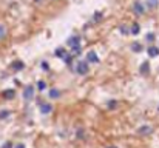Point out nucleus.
<instances>
[{
  "label": "nucleus",
  "mask_w": 159,
  "mask_h": 148,
  "mask_svg": "<svg viewBox=\"0 0 159 148\" xmlns=\"http://www.w3.org/2000/svg\"><path fill=\"white\" fill-rule=\"evenodd\" d=\"M88 71H90V65H88V62L85 60H82V62H79V65H77V74H80V76H85V74H88Z\"/></svg>",
  "instance_id": "1"
},
{
  "label": "nucleus",
  "mask_w": 159,
  "mask_h": 148,
  "mask_svg": "<svg viewBox=\"0 0 159 148\" xmlns=\"http://www.w3.org/2000/svg\"><path fill=\"white\" fill-rule=\"evenodd\" d=\"M133 13H134L136 16H142V14L145 13V8H144V5L139 2V0L133 3Z\"/></svg>",
  "instance_id": "2"
},
{
  "label": "nucleus",
  "mask_w": 159,
  "mask_h": 148,
  "mask_svg": "<svg viewBox=\"0 0 159 148\" xmlns=\"http://www.w3.org/2000/svg\"><path fill=\"white\" fill-rule=\"evenodd\" d=\"M87 62L88 63H97L99 62V56L94 51H88L87 53Z\"/></svg>",
  "instance_id": "3"
},
{
  "label": "nucleus",
  "mask_w": 159,
  "mask_h": 148,
  "mask_svg": "<svg viewBox=\"0 0 159 148\" xmlns=\"http://www.w3.org/2000/svg\"><path fill=\"white\" fill-rule=\"evenodd\" d=\"M33 96H34V86L28 85V86L25 88V91H23V97H25V100H31Z\"/></svg>",
  "instance_id": "4"
},
{
  "label": "nucleus",
  "mask_w": 159,
  "mask_h": 148,
  "mask_svg": "<svg viewBox=\"0 0 159 148\" xmlns=\"http://www.w3.org/2000/svg\"><path fill=\"white\" fill-rule=\"evenodd\" d=\"M137 133H139V134H151V133H153V128H151L150 125H142V126L137 128Z\"/></svg>",
  "instance_id": "5"
},
{
  "label": "nucleus",
  "mask_w": 159,
  "mask_h": 148,
  "mask_svg": "<svg viewBox=\"0 0 159 148\" xmlns=\"http://www.w3.org/2000/svg\"><path fill=\"white\" fill-rule=\"evenodd\" d=\"M51 111H53V106L50 103H42L40 105V113L42 114H50Z\"/></svg>",
  "instance_id": "6"
},
{
  "label": "nucleus",
  "mask_w": 159,
  "mask_h": 148,
  "mask_svg": "<svg viewBox=\"0 0 159 148\" xmlns=\"http://www.w3.org/2000/svg\"><path fill=\"white\" fill-rule=\"evenodd\" d=\"M147 53H148L150 57H157V56H159V48H157V46H150V48L147 50Z\"/></svg>",
  "instance_id": "7"
},
{
  "label": "nucleus",
  "mask_w": 159,
  "mask_h": 148,
  "mask_svg": "<svg viewBox=\"0 0 159 148\" xmlns=\"http://www.w3.org/2000/svg\"><path fill=\"white\" fill-rule=\"evenodd\" d=\"M79 43H80V37H77V36H73V37L68 40V45H70L71 48H73V46H77Z\"/></svg>",
  "instance_id": "8"
},
{
  "label": "nucleus",
  "mask_w": 159,
  "mask_h": 148,
  "mask_svg": "<svg viewBox=\"0 0 159 148\" xmlns=\"http://www.w3.org/2000/svg\"><path fill=\"white\" fill-rule=\"evenodd\" d=\"M50 97H51V99H59V97H60V91L56 90V88H51V90H50Z\"/></svg>",
  "instance_id": "9"
},
{
  "label": "nucleus",
  "mask_w": 159,
  "mask_h": 148,
  "mask_svg": "<svg viewBox=\"0 0 159 148\" xmlns=\"http://www.w3.org/2000/svg\"><path fill=\"white\" fill-rule=\"evenodd\" d=\"M139 31H141L139 25H137V23H133V25H131V28H130V33L136 36V34H139Z\"/></svg>",
  "instance_id": "10"
},
{
  "label": "nucleus",
  "mask_w": 159,
  "mask_h": 148,
  "mask_svg": "<svg viewBox=\"0 0 159 148\" xmlns=\"http://www.w3.org/2000/svg\"><path fill=\"white\" fill-rule=\"evenodd\" d=\"M5 37H6V28H5V25L0 23V40H3Z\"/></svg>",
  "instance_id": "11"
},
{
  "label": "nucleus",
  "mask_w": 159,
  "mask_h": 148,
  "mask_svg": "<svg viewBox=\"0 0 159 148\" xmlns=\"http://www.w3.org/2000/svg\"><path fill=\"white\" fill-rule=\"evenodd\" d=\"M131 50H133L134 53H141V51H142V45L137 43V42H134V43L131 45Z\"/></svg>",
  "instance_id": "12"
},
{
  "label": "nucleus",
  "mask_w": 159,
  "mask_h": 148,
  "mask_svg": "<svg viewBox=\"0 0 159 148\" xmlns=\"http://www.w3.org/2000/svg\"><path fill=\"white\" fill-rule=\"evenodd\" d=\"M54 54H56L57 57H65V50H63V48H57V50L54 51Z\"/></svg>",
  "instance_id": "13"
},
{
  "label": "nucleus",
  "mask_w": 159,
  "mask_h": 148,
  "mask_svg": "<svg viewBox=\"0 0 159 148\" xmlns=\"http://www.w3.org/2000/svg\"><path fill=\"white\" fill-rule=\"evenodd\" d=\"M145 3H147L150 8H154V6H157L159 2H157V0H145Z\"/></svg>",
  "instance_id": "14"
},
{
  "label": "nucleus",
  "mask_w": 159,
  "mask_h": 148,
  "mask_svg": "<svg viewBox=\"0 0 159 148\" xmlns=\"http://www.w3.org/2000/svg\"><path fill=\"white\" fill-rule=\"evenodd\" d=\"M150 70V65H148V62H145V63H142L141 65V73H147Z\"/></svg>",
  "instance_id": "15"
},
{
  "label": "nucleus",
  "mask_w": 159,
  "mask_h": 148,
  "mask_svg": "<svg viewBox=\"0 0 159 148\" xmlns=\"http://www.w3.org/2000/svg\"><path fill=\"white\" fill-rule=\"evenodd\" d=\"M37 88H39L40 91H43V90L47 88V83H45L43 80H39V82H37Z\"/></svg>",
  "instance_id": "16"
},
{
  "label": "nucleus",
  "mask_w": 159,
  "mask_h": 148,
  "mask_svg": "<svg viewBox=\"0 0 159 148\" xmlns=\"http://www.w3.org/2000/svg\"><path fill=\"white\" fill-rule=\"evenodd\" d=\"M23 66H25V65H23L22 62H16V63H14V68H16V70H22Z\"/></svg>",
  "instance_id": "17"
},
{
  "label": "nucleus",
  "mask_w": 159,
  "mask_h": 148,
  "mask_svg": "<svg viewBox=\"0 0 159 148\" xmlns=\"http://www.w3.org/2000/svg\"><path fill=\"white\" fill-rule=\"evenodd\" d=\"M3 96H5V97H14V91H5Z\"/></svg>",
  "instance_id": "18"
},
{
  "label": "nucleus",
  "mask_w": 159,
  "mask_h": 148,
  "mask_svg": "<svg viewBox=\"0 0 159 148\" xmlns=\"http://www.w3.org/2000/svg\"><path fill=\"white\" fill-rule=\"evenodd\" d=\"M147 40H148V42H153V40H154V36H153V34H148V36H147Z\"/></svg>",
  "instance_id": "19"
},
{
  "label": "nucleus",
  "mask_w": 159,
  "mask_h": 148,
  "mask_svg": "<svg viewBox=\"0 0 159 148\" xmlns=\"http://www.w3.org/2000/svg\"><path fill=\"white\" fill-rule=\"evenodd\" d=\"M119 30H120V31H122V33H124V34H127V33H128V30H127V28H125V26H124V25H122V26H120V28H119Z\"/></svg>",
  "instance_id": "20"
},
{
  "label": "nucleus",
  "mask_w": 159,
  "mask_h": 148,
  "mask_svg": "<svg viewBox=\"0 0 159 148\" xmlns=\"http://www.w3.org/2000/svg\"><path fill=\"white\" fill-rule=\"evenodd\" d=\"M42 68H43V70H48V63H42Z\"/></svg>",
  "instance_id": "21"
},
{
  "label": "nucleus",
  "mask_w": 159,
  "mask_h": 148,
  "mask_svg": "<svg viewBox=\"0 0 159 148\" xmlns=\"http://www.w3.org/2000/svg\"><path fill=\"white\" fill-rule=\"evenodd\" d=\"M11 146H13L11 143H5V145H3V148H11Z\"/></svg>",
  "instance_id": "22"
},
{
  "label": "nucleus",
  "mask_w": 159,
  "mask_h": 148,
  "mask_svg": "<svg viewBox=\"0 0 159 148\" xmlns=\"http://www.w3.org/2000/svg\"><path fill=\"white\" fill-rule=\"evenodd\" d=\"M16 148H25V145H23V143H19V145H17Z\"/></svg>",
  "instance_id": "23"
},
{
  "label": "nucleus",
  "mask_w": 159,
  "mask_h": 148,
  "mask_svg": "<svg viewBox=\"0 0 159 148\" xmlns=\"http://www.w3.org/2000/svg\"><path fill=\"white\" fill-rule=\"evenodd\" d=\"M107 148H117V146H114V145H110V146H107Z\"/></svg>",
  "instance_id": "24"
}]
</instances>
